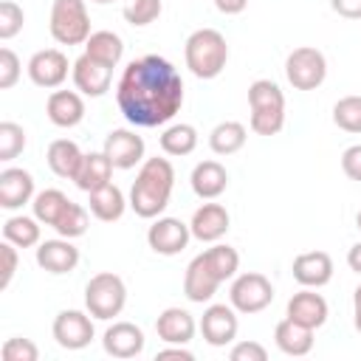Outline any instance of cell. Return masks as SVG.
I'll list each match as a JSON object with an SVG mask.
<instances>
[{"label":"cell","instance_id":"obj_27","mask_svg":"<svg viewBox=\"0 0 361 361\" xmlns=\"http://www.w3.org/2000/svg\"><path fill=\"white\" fill-rule=\"evenodd\" d=\"M113 169H116V166L110 164V158L104 155V149H102V152H85L82 166H79V172H76L73 183H76L82 192H93V189H99V186L110 183Z\"/></svg>","mask_w":361,"mask_h":361},{"label":"cell","instance_id":"obj_33","mask_svg":"<svg viewBox=\"0 0 361 361\" xmlns=\"http://www.w3.org/2000/svg\"><path fill=\"white\" fill-rule=\"evenodd\" d=\"M135 180H144L161 192H169L172 195V186H175V169L169 164V158H147L135 175Z\"/></svg>","mask_w":361,"mask_h":361},{"label":"cell","instance_id":"obj_11","mask_svg":"<svg viewBox=\"0 0 361 361\" xmlns=\"http://www.w3.org/2000/svg\"><path fill=\"white\" fill-rule=\"evenodd\" d=\"M71 76H73V85L82 96H90V99H99L110 90V82H113V68L102 65L99 59L82 54L73 65H71Z\"/></svg>","mask_w":361,"mask_h":361},{"label":"cell","instance_id":"obj_50","mask_svg":"<svg viewBox=\"0 0 361 361\" xmlns=\"http://www.w3.org/2000/svg\"><path fill=\"white\" fill-rule=\"evenodd\" d=\"M347 265H350V271L361 274V243H355V245L347 251Z\"/></svg>","mask_w":361,"mask_h":361},{"label":"cell","instance_id":"obj_26","mask_svg":"<svg viewBox=\"0 0 361 361\" xmlns=\"http://www.w3.org/2000/svg\"><path fill=\"white\" fill-rule=\"evenodd\" d=\"M169 192H161L144 180H133V189H130V209L144 217V220H155L164 214V209L169 206Z\"/></svg>","mask_w":361,"mask_h":361},{"label":"cell","instance_id":"obj_48","mask_svg":"<svg viewBox=\"0 0 361 361\" xmlns=\"http://www.w3.org/2000/svg\"><path fill=\"white\" fill-rule=\"evenodd\" d=\"M158 361H164V358H180V361H195V353L192 350H186V344H169V347H164V350H158V355H155Z\"/></svg>","mask_w":361,"mask_h":361},{"label":"cell","instance_id":"obj_39","mask_svg":"<svg viewBox=\"0 0 361 361\" xmlns=\"http://www.w3.org/2000/svg\"><path fill=\"white\" fill-rule=\"evenodd\" d=\"M25 149V130L14 121H0V161H14Z\"/></svg>","mask_w":361,"mask_h":361},{"label":"cell","instance_id":"obj_40","mask_svg":"<svg viewBox=\"0 0 361 361\" xmlns=\"http://www.w3.org/2000/svg\"><path fill=\"white\" fill-rule=\"evenodd\" d=\"M164 11V3L161 0H130L127 8H124V20L135 28H144L149 23H155Z\"/></svg>","mask_w":361,"mask_h":361},{"label":"cell","instance_id":"obj_52","mask_svg":"<svg viewBox=\"0 0 361 361\" xmlns=\"http://www.w3.org/2000/svg\"><path fill=\"white\" fill-rule=\"evenodd\" d=\"M355 226H358V231H361V209H358V214H355Z\"/></svg>","mask_w":361,"mask_h":361},{"label":"cell","instance_id":"obj_28","mask_svg":"<svg viewBox=\"0 0 361 361\" xmlns=\"http://www.w3.org/2000/svg\"><path fill=\"white\" fill-rule=\"evenodd\" d=\"M85 54L99 59L107 68H116L121 62V56H124V39L116 31H107V28L93 31L87 37V42H85Z\"/></svg>","mask_w":361,"mask_h":361},{"label":"cell","instance_id":"obj_45","mask_svg":"<svg viewBox=\"0 0 361 361\" xmlns=\"http://www.w3.org/2000/svg\"><path fill=\"white\" fill-rule=\"evenodd\" d=\"M231 361H265L268 358V350L259 344V341H237L228 353Z\"/></svg>","mask_w":361,"mask_h":361},{"label":"cell","instance_id":"obj_51","mask_svg":"<svg viewBox=\"0 0 361 361\" xmlns=\"http://www.w3.org/2000/svg\"><path fill=\"white\" fill-rule=\"evenodd\" d=\"M353 322H355V330L361 333V285L353 293Z\"/></svg>","mask_w":361,"mask_h":361},{"label":"cell","instance_id":"obj_32","mask_svg":"<svg viewBox=\"0 0 361 361\" xmlns=\"http://www.w3.org/2000/svg\"><path fill=\"white\" fill-rule=\"evenodd\" d=\"M68 203H71V200H68L65 192H59V189H42V192L34 195L31 209H34V217H37L42 226H51V228H54V223L59 220V214H62V209H65Z\"/></svg>","mask_w":361,"mask_h":361},{"label":"cell","instance_id":"obj_14","mask_svg":"<svg viewBox=\"0 0 361 361\" xmlns=\"http://www.w3.org/2000/svg\"><path fill=\"white\" fill-rule=\"evenodd\" d=\"M217 288H220V279L212 271L206 254H197L186 265V274H183V293H186V299L189 302H197V305L212 302V296L217 293Z\"/></svg>","mask_w":361,"mask_h":361},{"label":"cell","instance_id":"obj_35","mask_svg":"<svg viewBox=\"0 0 361 361\" xmlns=\"http://www.w3.org/2000/svg\"><path fill=\"white\" fill-rule=\"evenodd\" d=\"M203 254H206V259H209V265H212V271L217 274L220 282L231 279V276L240 271V254H237V248H231V245L217 243V245L206 248Z\"/></svg>","mask_w":361,"mask_h":361},{"label":"cell","instance_id":"obj_25","mask_svg":"<svg viewBox=\"0 0 361 361\" xmlns=\"http://www.w3.org/2000/svg\"><path fill=\"white\" fill-rule=\"evenodd\" d=\"M313 333L316 330H310V327H305V324H299V322H293V319L285 316L276 324V330H274V341H276V347L285 355L299 358V355H307L313 350Z\"/></svg>","mask_w":361,"mask_h":361},{"label":"cell","instance_id":"obj_19","mask_svg":"<svg viewBox=\"0 0 361 361\" xmlns=\"http://www.w3.org/2000/svg\"><path fill=\"white\" fill-rule=\"evenodd\" d=\"M293 279L302 288H322L333 279V257L327 251H305L293 259Z\"/></svg>","mask_w":361,"mask_h":361},{"label":"cell","instance_id":"obj_13","mask_svg":"<svg viewBox=\"0 0 361 361\" xmlns=\"http://www.w3.org/2000/svg\"><path fill=\"white\" fill-rule=\"evenodd\" d=\"M144 341H147L144 330L138 324H133V322H113L102 336V347L113 358H135V355H141Z\"/></svg>","mask_w":361,"mask_h":361},{"label":"cell","instance_id":"obj_12","mask_svg":"<svg viewBox=\"0 0 361 361\" xmlns=\"http://www.w3.org/2000/svg\"><path fill=\"white\" fill-rule=\"evenodd\" d=\"M104 155L116 169H133L144 164V138L133 130H110L104 138Z\"/></svg>","mask_w":361,"mask_h":361},{"label":"cell","instance_id":"obj_37","mask_svg":"<svg viewBox=\"0 0 361 361\" xmlns=\"http://www.w3.org/2000/svg\"><path fill=\"white\" fill-rule=\"evenodd\" d=\"M333 121L344 133H361V96H344L333 104Z\"/></svg>","mask_w":361,"mask_h":361},{"label":"cell","instance_id":"obj_42","mask_svg":"<svg viewBox=\"0 0 361 361\" xmlns=\"http://www.w3.org/2000/svg\"><path fill=\"white\" fill-rule=\"evenodd\" d=\"M3 361H37L39 358V350L31 338H23V336H14V338H6L3 344Z\"/></svg>","mask_w":361,"mask_h":361},{"label":"cell","instance_id":"obj_43","mask_svg":"<svg viewBox=\"0 0 361 361\" xmlns=\"http://www.w3.org/2000/svg\"><path fill=\"white\" fill-rule=\"evenodd\" d=\"M20 71H23L20 56H17L11 48H0V87H3V90H8V87L17 85Z\"/></svg>","mask_w":361,"mask_h":361},{"label":"cell","instance_id":"obj_20","mask_svg":"<svg viewBox=\"0 0 361 361\" xmlns=\"http://www.w3.org/2000/svg\"><path fill=\"white\" fill-rule=\"evenodd\" d=\"M195 330H197V324H195L192 313L183 307H166L155 319V333L164 344H189L195 338Z\"/></svg>","mask_w":361,"mask_h":361},{"label":"cell","instance_id":"obj_1","mask_svg":"<svg viewBox=\"0 0 361 361\" xmlns=\"http://www.w3.org/2000/svg\"><path fill=\"white\" fill-rule=\"evenodd\" d=\"M116 102L130 124L164 127L183 104V79L169 59L147 54L121 71L116 82Z\"/></svg>","mask_w":361,"mask_h":361},{"label":"cell","instance_id":"obj_47","mask_svg":"<svg viewBox=\"0 0 361 361\" xmlns=\"http://www.w3.org/2000/svg\"><path fill=\"white\" fill-rule=\"evenodd\" d=\"M330 8H333L338 17L361 20V0H330Z\"/></svg>","mask_w":361,"mask_h":361},{"label":"cell","instance_id":"obj_3","mask_svg":"<svg viewBox=\"0 0 361 361\" xmlns=\"http://www.w3.org/2000/svg\"><path fill=\"white\" fill-rule=\"evenodd\" d=\"M127 305V285L118 274L113 271H102L93 274L90 282L85 285V307L93 319H116Z\"/></svg>","mask_w":361,"mask_h":361},{"label":"cell","instance_id":"obj_7","mask_svg":"<svg viewBox=\"0 0 361 361\" xmlns=\"http://www.w3.org/2000/svg\"><path fill=\"white\" fill-rule=\"evenodd\" d=\"M51 333H54L59 347H65V350H85L93 341V336H96V327H93L90 313H85V310H59L56 319H54Z\"/></svg>","mask_w":361,"mask_h":361},{"label":"cell","instance_id":"obj_30","mask_svg":"<svg viewBox=\"0 0 361 361\" xmlns=\"http://www.w3.org/2000/svg\"><path fill=\"white\" fill-rule=\"evenodd\" d=\"M197 147V130L192 124H169L164 133H161V149L172 158H183L189 152H195Z\"/></svg>","mask_w":361,"mask_h":361},{"label":"cell","instance_id":"obj_15","mask_svg":"<svg viewBox=\"0 0 361 361\" xmlns=\"http://www.w3.org/2000/svg\"><path fill=\"white\" fill-rule=\"evenodd\" d=\"M327 313H330L327 299L322 293H316L313 288H305V290L293 293L288 299V307H285L288 319H293V322H299V324H305L310 330H319L327 322Z\"/></svg>","mask_w":361,"mask_h":361},{"label":"cell","instance_id":"obj_6","mask_svg":"<svg viewBox=\"0 0 361 361\" xmlns=\"http://www.w3.org/2000/svg\"><path fill=\"white\" fill-rule=\"evenodd\" d=\"M228 302L237 313H259L274 302V285L265 274L245 271V274L234 276L231 290H228Z\"/></svg>","mask_w":361,"mask_h":361},{"label":"cell","instance_id":"obj_23","mask_svg":"<svg viewBox=\"0 0 361 361\" xmlns=\"http://www.w3.org/2000/svg\"><path fill=\"white\" fill-rule=\"evenodd\" d=\"M87 209L96 220L113 223V220H121V214L127 209V200H124V192L110 180V183L87 192Z\"/></svg>","mask_w":361,"mask_h":361},{"label":"cell","instance_id":"obj_17","mask_svg":"<svg viewBox=\"0 0 361 361\" xmlns=\"http://www.w3.org/2000/svg\"><path fill=\"white\" fill-rule=\"evenodd\" d=\"M228 212L223 203H203L200 209H195L192 220H189V228H192V237L200 240V243H217L220 237H226L228 231Z\"/></svg>","mask_w":361,"mask_h":361},{"label":"cell","instance_id":"obj_4","mask_svg":"<svg viewBox=\"0 0 361 361\" xmlns=\"http://www.w3.org/2000/svg\"><path fill=\"white\" fill-rule=\"evenodd\" d=\"M51 37L59 45H82L87 42L90 31V14L85 0H54L51 6Z\"/></svg>","mask_w":361,"mask_h":361},{"label":"cell","instance_id":"obj_34","mask_svg":"<svg viewBox=\"0 0 361 361\" xmlns=\"http://www.w3.org/2000/svg\"><path fill=\"white\" fill-rule=\"evenodd\" d=\"M87 209L82 206V203H68L65 209H62V214H59V220L54 223V228H56V234L59 237H68V240H76V237H82L85 231H87Z\"/></svg>","mask_w":361,"mask_h":361},{"label":"cell","instance_id":"obj_9","mask_svg":"<svg viewBox=\"0 0 361 361\" xmlns=\"http://www.w3.org/2000/svg\"><path fill=\"white\" fill-rule=\"evenodd\" d=\"M197 327H200L206 344H212V347H226V344H231V341L237 338V327H240L237 310L231 307V302H228V305H209V307L203 310Z\"/></svg>","mask_w":361,"mask_h":361},{"label":"cell","instance_id":"obj_18","mask_svg":"<svg viewBox=\"0 0 361 361\" xmlns=\"http://www.w3.org/2000/svg\"><path fill=\"white\" fill-rule=\"evenodd\" d=\"M37 265L48 274H71L79 265V248L68 240H45L37 245Z\"/></svg>","mask_w":361,"mask_h":361},{"label":"cell","instance_id":"obj_53","mask_svg":"<svg viewBox=\"0 0 361 361\" xmlns=\"http://www.w3.org/2000/svg\"><path fill=\"white\" fill-rule=\"evenodd\" d=\"M93 3H102L104 6V3H113V0H93Z\"/></svg>","mask_w":361,"mask_h":361},{"label":"cell","instance_id":"obj_16","mask_svg":"<svg viewBox=\"0 0 361 361\" xmlns=\"http://www.w3.org/2000/svg\"><path fill=\"white\" fill-rule=\"evenodd\" d=\"M34 200V175L20 166H8L0 172V206L14 212Z\"/></svg>","mask_w":361,"mask_h":361},{"label":"cell","instance_id":"obj_5","mask_svg":"<svg viewBox=\"0 0 361 361\" xmlns=\"http://www.w3.org/2000/svg\"><path fill=\"white\" fill-rule=\"evenodd\" d=\"M285 76L296 90H316L327 76V59L313 45H299L285 59Z\"/></svg>","mask_w":361,"mask_h":361},{"label":"cell","instance_id":"obj_31","mask_svg":"<svg viewBox=\"0 0 361 361\" xmlns=\"http://www.w3.org/2000/svg\"><path fill=\"white\" fill-rule=\"evenodd\" d=\"M3 240L14 243L17 248H31L39 245V220L37 217H25V214H14L3 223Z\"/></svg>","mask_w":361,"mask_h":361},{"label":"cell","instance_id":"obj_24","mask_svg":"<svg viewBox=\"0 0 361 361\" xmlns=\"http://www.w3.org/2000/svg\"><path fill=\"white\" fill-rule=\"evenodd\" d=\"M82 158H85V152H82L79 144L71 141V138H56V141H51V144H48V152H45V161H48L51 172L59 175V178H68V180L76 178V172H79V166H82Z\"/></svg>","mask_w":361,"mask_h":361},{"label":"cell","instance_id":"obj_38","mask_svg":"<svg viewBox=\"0 0 361 361\" xmlns=\"http://www.w3.org/2000/svg\"><path fill=\"white\" fill-rule=\"evenodd\" d=\"M285 127V107H254L251 130L257 135H276Z\"/></svg>","mask_w":361,"mask_h":361},{"label":"cell","instance_id":"obj_41","mask_svg":"<svg viewBox=\"0 0 361 361\" xmlns=\"http://www.w3.org/2000/svg\"><path fill=\"white\" fill-rule=\"evenodd\" d=\"M25 14L14 0H3L0 3V39H11L23 31Z\"/></svg>","mask_w":361,"mask_h":361},{"label":"cell","instance_id":"obj_36","mask_svg":"<svg viewBox=\"0 0 361 361\" xmlns=\"http://www.w3.org/2000/svg\"><path fill=\"white\" fill-rule=\"evenodd\" d=\"M248 107H285V93L271 79H257L248 85Z\"/></svg>","mask_w":361,"mask_h":361},{"label":"cell","instance_id":"obj_49","mask_svg":"<svg viewBox=\"0 0 361 361\" xmlns=\"http://www.w3.org/2000/svg\"><path fill=\"white\" fill-rule=\"evenodd\" d=\"M214 6H217V11H223V14H240V11H245L248 0H214Z\"/></svg>","mask_w":361,"mask_h":361},{"label":"cell","instance_id":"obj_29","mask_svg":"<svg viewBox=\"0 0 361 361\" xmlns=\"http://www.w3.org/2000/svg\"><path fill=\"white\" fill-rule=\"evenodd\" d=\"M245 138H248L245 124H240V121H220L209 133V147L217 155H234V152H240L245 147Z\"/></svg>","mask_w":361,"mask_h":361},{"label":"cell","instance_id":"obj_21","mask_svg":"<svg viewBox=\"0 0 361 361\" xmlns=\"http://www.w3.org/2000/svg\"><path fill=\"white\" fill-rule=\"evenodd\" d=\"M45 113H48L51 124L71 130L85 118V99L76 90H54L45 102Z\"/></svg>","mask_w":361,"mask_h":361},{"label":"cell","instance_id":"obj_2","mask_svg":"<svg viewBox=\"0 0 361 361\" xmlns=\"http://www.w3.org/2000/svg\"><path fill=\"white\" fill-rule=\"evenodd\" d=\"M183 59L192 76L217 79L228 62V42L217 28H197L183 45Z\"/></svg>","mask_w":361,"mask_h":361},{"label":"cell","instance_id":"obj_8","mask_svg":"<svg viewBox=\"0 0 361 361\" xmlns=\"http://www.w3.org/2000/svg\"><path fill=\"white\" fill-rule=\"evenodd\" d=\"M189 240H192V228L178 217H155V223L147 228V243L161 257L180 254L189 245Z\"/></svg>","mask_w":361,"mask_h":361},{"label":"cell","instance_id":"obj_10","mask_svg":"<svg viewBox=\"0 0 361 361\" xmlns=\"http://www.w3.org/2000/svg\"><path fill=\"white\" fill-rule=\"evenodd\" d=\"M28 79L37 87H59L68 79V56L59 48H42L28 59Z\"/></svg>","mask_w":361,"mask_h":361},{"label":"cell","instance_id":"obj_46","mask_svg":"<svg viewBox=\"0 0 361 361\" xmlns=\"http://www.w3.org/2000/svg\"><path fill=\"white\" fill-rule=\"evenodd\" d=\"M341 169L350 180H358L361 183V144H353L341 152Z\"/></svg>","mask_w":361,"mask_h":361},{"label":"cell","instance_id":"obj_44","mask_svg":"<svg viewBox=\"0 0 361 361\" xmlns=\"http://www.w3.org/2000/svg\"><path fill=\"white\" fill-rule=\"evenodd\" d=\"M0 259H3V274H0V290H6L8 285H11V279H14V274H17V265H20V257H17V245L14 243H8V240H3V245H0Z\"/></svg>","mask_w":361,"mask_h":361},{"label":"cell","instance_id":"obj_22","mask_svg":"<svg viewBox=\"0 0 361 361\" xmlns=\"http://www.w3.org/2000/svg\"><path fill=\"white\" fill-rule=\"evenodd\" d=\"M192 192L200 197V200H214L226 192L228 186V172L220 161H200L195 169H192Z\"/></svg>","mask_w":361,"mask_h":361}]
</instances>
